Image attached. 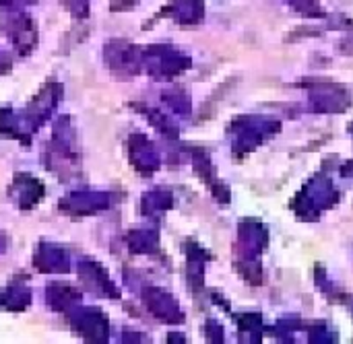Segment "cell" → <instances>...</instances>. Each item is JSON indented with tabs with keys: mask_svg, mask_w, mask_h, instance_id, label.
Segmentation results:
<instances>
[{
	"mask_svg": "<svg viewBox=\"0 0 353 344\" xmlns=\"http://www.w3.org/2000/svg\"><path fill=\"white\" fill-rule=\"evenodd\" d=\"M29 299H31V295H29V291L25 287H10L2 295V303L8 310H23V308H27Z\"/></svg>",
	"mask_w": 353,
	"mask_h": 344,
	"instance_id": "cell-8",
	"label": "cell"
},
{
	"mask_svg": "<svg viewBox=\"0 0 353 344\" xmlns=\"http://www.w3.org/2000/svg\"><path fill=\"white\" fill-rule=\"evenodd\" d=\"M153 244H155V235H151L149 231H134L128 237V246L132 252H149Z\"/></svg>",
	"mask_w": 353,
	"mask_h": 344,
	"instance_id": "cell-9",
	"label": "cell"
},
{
	"mask_svg": "<svg viewBox=\"0 0 353 344\" xmlns=\"http://www.w3.org/2000/svg\"><path fill=\"white\" fill-rule=\"evenodd\" d=\"M108 202H110V198H108L105 192L85 190V192H72V194H68L62 200V208L64 211H70V213L87 215V213H95V211H103L108 206Z\"/></svg>",
	"mask_w": 353,
	"mask_h": 344,
	"instance_id": "cell-2",
	"label": "cell"
},
{
	"mask_svg": "<svg viewBox=\"0 0 353 344\" xmlns=\"http://www.w3.org/2000/svg\"><path fill=\"white\" fill-rule=\"evenodd\" d=\"M14 188H17V192H14L17 194V202L23 208H29L31 204H35L41 198V194H43V186L37 180L27 178L25 173L14 180Z\"/></svg>",
	"mask_w": 353,
	"mask_h": 344,
	"instance_id": "cell-5",
	"label": "cell"
},
{
	"mask_svg": "<svg viewBox=\"0 0 353 344\" xmlns=\"http://www.w3.org/2000/svg\"><path fill=\"white\" fill-rule=\"evenodd\" d=\"M70 320H72L74 330L81 336H85L93 343H105L108 341V322L97 310L79 308L70 314Z\"/></svg>",
	"mask_w": 353,
	"mask_h": 344,
	"instance_id": "cell-1",
	"label": "cell"
},
{
	"mask_svg": "<svg viewBox=\"0 0 353 344\" xmlns=\"http://www.w3.org/2000/svg\"><path fill=\"white\" fill-rule=\"evenodd\" d=\"M35 264L39 270H46V272H64L68 270V256L60 248L43 244L35 256Z\"/></svg>",
	"mask_w": 353,
	"mask_h": 344,
	"instance_id": "cell-3",
	"label": "cell"
},
{
	"mask_svg": "<svg viewBox=\"0 0 353 344\" xmlns=\"http://www.w3.org/2000/svg\"><path fill=\"white\" fill-rule=\"evenodd\" d=\"M81 277H83L87 283H91V281H93L95 289H97V291H103L108 297H118V291L112 287V283H110L108 275H105V272H103V268H99L97 264H93V262H85V264H81Z\"/></svg>",
	"mask_w": 353,
	"mask_h": 344,
	"instance_id": "cell-7",
	"label": "cell"
},
{
	"mask_svg": "<svg viewBox=\"0 0 353 344\" xmlns=\"http://www.w3.org/2000/svg\"><path fill=\"white\" fill-rule=\"evenodd\" d=\"M81 299V293L74 291L72 287L68 285H62V283H54L48 287V303L54 308V310H66L70 308L72 303H77Z\"/></svg>",
	"mask_w": 353,
	"mask_h": 344,
	"instance_id": "cell-6",
	"label": "cell"
},
{
	"mask_svg": "<svg viewBox=\"0 0 353 344\" xmlns=\"http://www.w3.org/2000/svg\"><path fill=\"white\" fill-rule=\"evenodd\" d=\"M4 248H6V241H4V235L0 233V254L4 252Z\"/></svg>",
	"mask_w": 353,
	"mask_h": 344,
	"instance_id": "cell-10",
	"label": "cell"
},
{
	"mask_svg": "<svg viewBox=\"0 0 353 344\" xmlns=\"http://www.w3.org/2000/svg\"><path fill=\"white\" fill-rule=\"evenodd\" d=\"M130 157H132L134 167L143 169V171H147V169L151 171L157 165V155L143 136H132L130 138Z\"/></svg>",
	"mask_w": 353,
	"mask_h": 344,
	"instance_id": "cell-4",
	"label": "cell"
}]
</instances>
